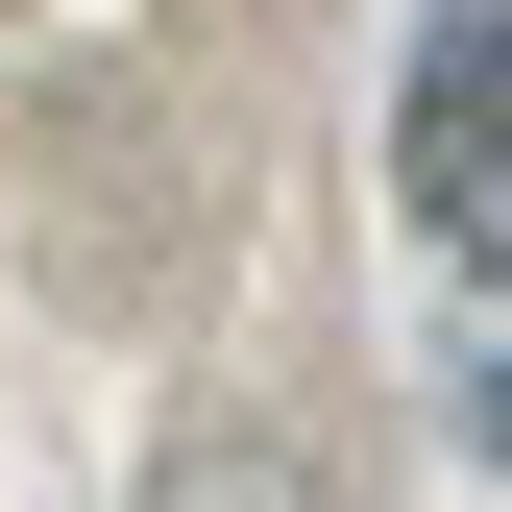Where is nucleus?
I'll return each mask as SVG.
<instances>
[{
    "mask_svg": "<svg viewBox=\"0 0 512 512\" xmlns=\"http://www.w3.org/2000/svg\"><path fill=\"white\" fill-rule=\"evenodd\" d=\"M391 196H415V244H439V269H488V220H512V0H415Z\"/></svg>",
    "mask_w": 512,
    "mask_h": 512,
    "instance_id": "obj_1",
    "label": "nucleus"
},
{
    "mask_svg": "<svg viewBox=\"0 0 512 512\" xmlns=\"http://www.w3.org/2000/svg\"><path fill=\"white\" fill-rule=\"evenodd\" d=\"M147 512H317V488L269 464V439H171V464H147Z\"/></svg>",
    "mask_w": 512,
    "mask_h": 512,
    "instance_id": "obj_2",
    "label": "nucleus"
}]
</instances>
